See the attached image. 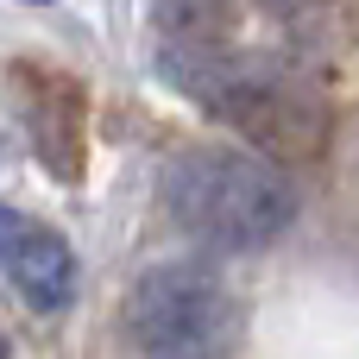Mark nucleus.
I'll list each match as a JSON object with an SVG mask.
<instances>
[{"instance_id":"5","label":"nucleus","mask_w":359,"mask_h":359,"mask_svg":"<svg viewBox=\"0 0 359 359\" xmlns=\"http://www.w3.org/2000/svg\"><path fill=\"white\" fill-rule=\"evenodd\" d=\"M25 76H32V145L57 183H76V170H82V95L69 82H57L50 69H25Z\"/></svg>"},{"instance_id":"3","label":"nucleus","mask_w":359,"mask_h":359,"mask_svg":"<svg viewBox=\"0 0 359 359\" xmlns=\"http://www.w3.org/2000/svg\"><path fill=\"white\" fill-rule=\"evenodd\" d=\"M233 322V297L221 284L215 265L202 259H170V265H151L133 297H126V328L139 347L164 359H183V353H208Z\"/></svg>"},{"instance_id":"8","label":"nucleus","mask_w":359,"mask_h":359,"mask_svg":"<svg viewBox=\"0 0 359 359\" xmlns=\"http://www.w3.org/2000/svg\"><path fill=\"white\" fill-rule=\"evenodd\" d=\"M0 359H13V347H6V334H0Z\"/></svg>"},{"instance_id":"7","label":"nucleus","mask_w":359,"mask_h":359,"mask_svg":"<svg viewBox=\"0 0 359 359\" xmlns=\"http://www.w3.org/2000/svg\"><path fill=\"white\" fill-rule=\"evenodd\" d=\"M265 6H271V13H290V6H303V0H265Z\"/></svg>"},{"instance_id":"2","label":"nucleus","mask_w":359,"mask_h":359,"mask_svg":"<svg viewBox=\"0 0 359 359\" xmlns=\"http://www.w3.org/2000/svg\"><path fill=\"white\" fill-rule=\"evenodd\" d=\"M158 63H164L170 88H183L208 114L233 120L252 145L284 151V158H316V145H322V101L309 88H297L290 76L240 69V63H227V57H215L202 44H183V50L170 44Z\"/></svg>"},{"instance_id":"1","label":"nucleus","mask_w":359,"mask_h":359,"mask_svg":"<svg viewBox=\"0 0 359 359\" xmlns=\"http://www.w3.org/2000/svg\"><path fill=\"white\" fill-rule=\"evenodd\" d=\"M164 208L183 233L221 252H259L290 227L297 196L278 164L240 145H189L164 164Z\"/></svg>"},{"instance_id":"4","label":"nucleus","mask_w":359,"mask_h":359,"mask_svg":"<svg viewBox=\"0 0 359 359\" xmlns=\"http://www.w3.org/2000/svg\"><path fill=\"white\" fill-rule=\"evenodd\" d=\"M0 271L13 278V290L32 309H63L76 290V259H69L63 233H50L44 221H32L6 202H0Z\"/></svg>"},{"instance_id":"6","label":"nucleus","mask_w":359,"mask_h":359,"mask_svg":"<svg viewBox=\"0 0 359 359\" xmlns=\"http://www.w3.org/2000/svg\"><path fill=\"white\" fill-rule=\"evenodd\" d=\"M151 19L164 25V38H183V44L208 50L227 25V0H151Z\"/></svg>"},{"instance_id":"9","label":"nucleus","mask_w":359,"mask_h":359,"mask_svg":"<svg viewBox=\"0 0 359 359\" xmlns=\"http://www.w3.org/2000/svg\"><path fill=\"white\" fill-rule=\"evenodd\" d=\"M25 6H50V0H25Z\"/></svg>"}]
</instances>
